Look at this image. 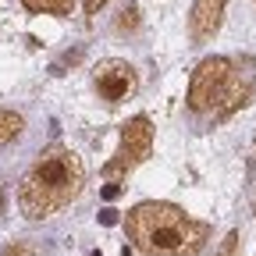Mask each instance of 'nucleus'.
<instances>
[{
  "label": "nucleus",
  "instance_id": "f257e3e1",
  "mask_svg": "<svg viewBox=\"0 0 256 256\" xmlns=\"http://www.w3.org/2000/svg\"><path fill=\"white\" fill-rule=\"evenodd\" d=\"M86 188V164L72 146H46L28 164L18 185V210L25 220H43L78 200Z\"/></svg>",
  "mask_w": 256,
  "mask_h": 256
},
{
  "label": "nucleus",
  "instance_id": "f03ea898",
  "mask_svg": "<svg viewBox=\"0 0 256 256\" xmlns=\"http://www.w3.org/2000/svg\"><path fill=\"white\" fill-rule=\"evenodd\" d=\"M124 232L142 256H200L210 242V224L188 217L174 203L156 200L128 210Z\"/></svg>",
  "mask_w": 256,
  "mask_h": 256
},
{
  "label": "nucleus",
  "instance_id": "7ed1b4c3",
  "mask_svg": "<svg viewBox=\"0 0 256 256\" xmlns=\"http://www.w3.org/2000/svg\"><path fill=\"white\" fill-rule=\"evenodd\" d=\"M252 72H242L235 57H206L188 78V110L192 114H232L249 104Z\"/></svg>",
  "mask_w": 256,
  "mask_h": 256
},
{
  "label": "nucleus",
  "instance_id": "20e7f679",
  "mask_svg": "<svg viewBox=\"0 0 256 256\" xmlns=\"http://www.w3.org/2000/svg\"><path fill=\"white\" fill-rule=\"evenodd\" d=\"M150 153H153V124L146 114H139V118L121 124V142H118L114 156L104 164V174L110 178V185H118V178L136 171Z\"/></svg>",
  "mask_w": 256,
  "mask_h": 256
},
{
  "label": "nucleus",
  "instance_id": "39448f33",
  "mask_svg": "<svg viewBox=\"0 0 256 256\" xmlns=\"http://www.w3.org/2000/svg\"><path fill=\"white\" fill-rule=\"evenodd\" d=\"M92 89L104 104H124L132 100L136 89H139V75L128 60H118V57H107L92 68Z\"/></svg>",
  "mask_w": 256,
  "mask_h": 256
},
{
  "label": "nucleus",
  "instance_id": "423d86ee",
  "mask_svg": "<svg viewBox=\"0 0 256 256\" xmlns=\"http://www.w3.org/2000/svg\"><path fill=\"white\" fill-rule=\"evenodd\" d=\"M224 4L228 0H196L188 14V36L192 43H210L224 22Z\"/></svg>",
  "mask_w": 256,
  "mask_h": 256
},
{
  "label": "nucleus",
  "instance_id": "0eeeda50",
  "mask_svg": "<svg viewBox=\"0 0 256 256\" xmlns=\"http://www.w3.org/2000/svg\"><path fill=\"white\" fill-rule=\"evenodd\" d=\"M22 4L32 14H57V18H68L75 11V0H22Z\"/></svg>",
  "mask_w": 256,
  "mask_h": 256
},
{
  "label": "nucleus",
  "instance_id": "6e6552de",
  "mask_svg": "<svg viewBox=\"0 0 256 256\" xmlns=\"http://www.w3.org/2000/svg\"><path fill=\"white\" fill-rule=\"evenodd\" d=\"M22 128H25V118H22L18 110L0 107V146H11V142L22 136Z\"/></svg>",
  "mask_w": 256,
  "mask_h": 256
},
{
  "label": "nucleus",
  "instance_id": "1a4fd4ad",
  "mask_svg": "<svg viewBox=\"0 0 256 256\" xmlns=\"http://www.w3.org/2000/svg\"><path fill=\"white\" fill-rule=\"evenodd\" d=\"M217 256H238V235L232 232L228 238L220 242V249H217Z\"/></svg>",
  "mask_w": 256,
  "mask_h": 256
},
{
  "label": "nucleus",
  "instance_id": "9d476101",
  "mask_svg": "<svg viewBox=\"0 0 256 256\" xmlns=\"http://www.w3.org/2000/svg\"><path fill=\"white\" fill-rule=\"evenodd\" d=\"M4 256H36V252H32V246H25V242H14V246L4 249Z\"/></svg>",
  "mask_w": 256,
  "mask_h": 256
},
{
  "label": "nucleus",
  "instance_id": "9b49d317",
  "mask_svg": "<svg viewBox=\"0 0 256 256\" xmlns=\"http://www.w3.org/2000/svg\"><path fill=\"white\" fill-rule=\"evenodd\" d=\"M107 4V0H82V8H86V14L92 18V14H100V8Z\"/></svg>",
  "mask_w": 256,
  "mask_h": 256
}]
</instances>
